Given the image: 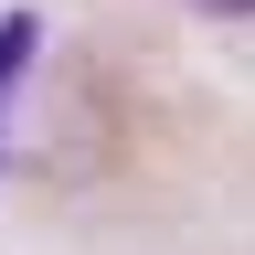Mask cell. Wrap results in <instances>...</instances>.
Masks as SVG:
<instances>
[{
  "label": "cell",
  "mask_w": 255,
  "mask_h": 255,
  "mask_svg": "<svg viewBox=\"0 0 255 255\" xmlns=\"http://www.w3.org/2000/svg\"><path fill=\"white\" fill-rule=\"evenodd\" d=\"M32 43H43V21H32V11H0V138H11V96L32 75Z\"/></svg>",
  "instance_id": "cell-1"
},
{
  "label": "cell",
  "mask_w": 255,
  "mask_h": 255,
  "mask_svg": "<svg viewBox=\"0 0 255 255\" xmlns=\"http://www.w3.org/2000/svg\"><path fill=\"white\" fill-rule=\"evenodd\" d=\"M191 11H223V21H234V11H255V0H191Z\"/></svg>",
  "instance_id": "cell-2"
}]
</instances>
